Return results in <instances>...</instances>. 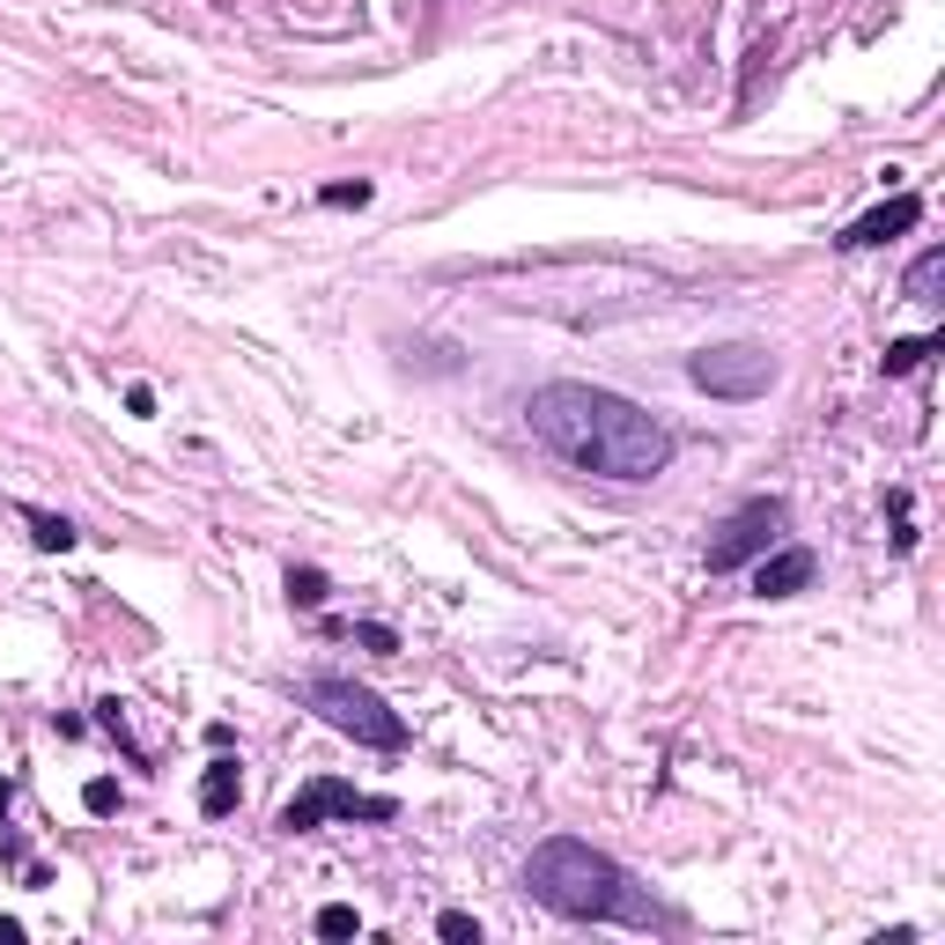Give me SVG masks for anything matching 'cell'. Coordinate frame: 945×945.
<instances>
[{
  "label": "cell",
  "mask_w": 945,
  "mask_h": 945,
  "mask_svg": "<svg viewBox=\"0 0 945 945\" xmlns=\"http://www.w3.org/2000/svg\"><path fill=\"white\" fill-rule=\"evenodd\" d=\"M524 422L532 436L576 472H598V480H658L672 466V428L636 406L621 392H598V384H540L524 399Z\"/></svg>",
  "instance_id": "obj_1"
},
{
  "label": "cell",
  "mask_w": 945,
  "mask_h": 945,
  "mask_svg": "<svg viewBox=\"0 0 945 945\" xmlns=\"http://www.w3.org/2000/svg\"><path fill=\"white\" fill-rule=\"evenodd\" d=\"M524 887H532V901H547L554 916L576 923H650V901L628 887V871L576 835H554V843L532 849Z\"/></svg>",
  "instance_id": "obj_2"
},
{
  "label": "cell",
  "mask_w": 945,
  "mask_h": 945,
  "mask_svg": "<svg viewBox=\"0 0 945 945\" xmlns=\"http://www.w3.org/2000/svg\"><path fill=\"white\" fill-rule=\"evenodd\" d=\"M311 709H318L333 731H348L355 747H377V753H399L406 747V717L384 709L370 687H355V680H311Z\"/></svg>",
  "instance_id": "obj_3"
},
{
  "label": "cell",
  "mask_w": 945,
  "mask_h": 945,
  "mask_svg": "<svg viewBox=\"0 0 945 945\" xmlns=\"http://www.w3.org/2000/svg\"><path fill=\"white\" fill-rule=\"evenodd\" d=\"M392 813H399L392 797H370L355 783H340V775H318V783H303L281 805V835H318L325 821H392Z\"/></svg>",
  "instance_id": "obj_4"
},
{
  "label": "cell",
  "mask_w": 945,
  "mask_h": 945,
  "mask_svg": "<svg viewBox=\"0 0 945 945\" xmlns=\"http://www.w3.org/2000/svg\"><path fill=\"white\" fill-rule=\"evenodd\" d=\"M783 496H753V502H739L731 518L717 524V540H709V569H747V562H761V554L775 547V532H783Z\"/></svg>",
  "instance_id": "obj_5"
},
{
  "label": "cell",
  "mask_w": 945,
  "mask_h": 945,
  "mask_svg": "<svg viewBox=\"0 0 945 945\" xmlns=\"http://www.w3.org/2000/svg\"><path fill=\"white\" fill-rule=\"evenodd\" d=\"M687 377H695L709 399H761L775 384V355L753 348V340H731V348H702L695 362H687Z\"/></svg>",
  "instance_id": "obj_6"
},
{
  "label": "cell",
  "mask_w": 945,
  "mask_h": 945,
  "mask_svg": "<svg viewBox=\"0 0 945 945\" xmlns=\"http://www.w3.org/2000/svg\"><path fill=\"white\" fill-rule=\"evenodd\" d=\"M923 222V199L916 193H901V199H887V207H871V215H857V222L835 237L843 251H871V245H887V237H901V229H916Z\"/></svg>",
  "instance_id": "obj_7"
},
{
  "label": "cell",
  "mask_w": 945,
  "mask_h": 945,
  "mask_svg": "<svg viewBox=\"0 0 945 945\" xmlns=\"http://www.w3.org/2000/svg\"><path fill=\"white\" fill-rule=\"evenodd\" d=\"M813 569H821V562H813V547H775V554H761V562H753V591H761V598H791V591H805V584H813Z\"/></svg>",
  "instance_id": "obj_8"
},
{
  "label": "cell",
  "mask_w": 945,
  "mask_h": 945,
  "mask_svg": "<svg viewBox=\"0 0 945 945\" xmlns=\"http://www.w3.org/2000/svg\"><path fill=\"white\" fill-rule=\"evenodd\" d=\"M237 797H245V775H237L229 753H215L207 775H199V813H207V821H222V813H237Z\"/></svg>",
  "instance_id": "obj_9"
},
{
  "label": "cell",
  "mask_w": 945,
  "mask_h": 945,
  "mask_svg": "<svg viewBox=\"0 0 945 945\" xmlns=\"http://www.w3.org/2000/svg\"><path fill=\"white\" fill-rule=\"evenodd\" d=\"M938 348H945V333H909V340H887L879 370H887V377H909V370H923Z\"/></svg>",
  "instance_id": "obj_10"
},
{
  "label": "cell",
  "mask_w": 945,
  "mask_h": 945,
  "mask_svg": "<svg viewBox=\"0 0 945 945\" xmlns=\"http://www.w3.org/2000/svg\"><path fill=\"white\" fill-rule=\"evenodd\" d=\"M23 524H30V540H37L45 554H67V547L82 540L75 524H67V518H52V510H23Z\"/></svg>",
  "instance_id": "obj_11"
},
{
  "label": "cell",
  "mask_w": 945,
  "mask_h": 945,
  "mask_svg": "<svg viewBox=\"0 0 945 945\" xmlns=\"http://www.w3.org/2000/svg\"><path fill=\"white\" fill-rule=\"evenodd\" d=\"M938 281H945V251H923L916 267H909V296H916V303H938Z\"/></svg>",
  "instance_id": "obj_12"
},
{
  "label": "cell",
  "mask_w": 945,
  "mask_h": 945,
  "mask_svg": "<svg viewBox=\"0 0 945 945\" xmlns=\"http://www.w3.org/2000/svg\"><path fill=\"white\" fill-rule=\"evenodd\" d=\"M325 591H333V584H325V569H289V606L318 613V606H325Z\"/></svg>",
  "instance_id": "obj_13"
},
{
  "label": "cell",
  "mask_w": 945,
  "mask_h": 945,
  "mask_svg": "<svg viewBox=\"0 0 945 945\" xmlns=\"http://www.w3.org/2000/svg\"><path fill=\"white\" fill-rule=\"evenodd\" d=\"M355 931H362V916H355L348 901H325L318 909V938H355Z\"/></svg>",
  "instance_id": "obj_14"
},
{
  "label": "cell",
  "mask_w": 945,
  "mask_h": 945,
  "mask_svg": "<svg viewBox=\"0 0 945 945\" xmlns=\"http://www.w3.org/2000/svg\"><path fill=\"white\" fill-rule=\"evenodd\" d=\"M370 193H377L370 177H340V185H325L318 199H325V207H370Z\"/></svg>",
  "instance_id": "obj_15"
},
{
  "label": "cell",
  "mask_w": 945,
  "mask_h": 945,
  "mask_svg": "<svg viewBox=\"0 0 945 945\" xmlns=\"http://www.w3.org/2000/svg\"><path fill=\"white\" fill-rule=\"evenodd\" d=\"M436 938H450V945H480V923H472L466 909H444V916H436Z\"/></svg>",
  "instance_id": "obj_16"
},
{
  "label": "cell",
  "mask_w": 945,
  "mask_h": 945,
  "mask_svg": "<svg viewBox=\"0 0 945 945\" xmlns=\"http://www.w3.org/2000/svg\"><path fill=\"white\" fill-rule=\"evenodd\" d=\"M82 805H89L97 821H111V813H119V783H111V775H97V783H82Z\"/></svg>",
  "instance_id": "obj_17"
},
{
  "label": "cell",
  "mask_w": 945,
  "mask_h": 945,
  "mask_svg": "<svg viewBox=\"0 0 945 945\" xmlns=\"http://www.w3.org/2000/svg\"><path fill=\"white\" fill-rule=\"evenodd\" d=\"M355 643H362V650H377V658H392V650H399V636H392L384 621H362V628H355Z\"/></svg>",
  "instance_id": "obj_18"
},
{
  "label": "cell",
  "mask_w": 945,
  "mask_h": 945,
  "mask_svg": "<svg viewBox=\"0 0 945 945\" xmlns=\"http://www.w3.org/2000/svg\"><path fill=\"white\" fill-rule=\"evenodd\" d=\"M126 414H155V392H149V384H126Z\"/></svg>",
  "instance_id": "obj_19"
},
{
  "label": "cell",
  "mask_w": 945,
  "mask_h": 945,
  "mask_svg": "<svg viewBox=\"0 0 945 945\" xmlns=\"http://www.w3.org/2000/svg\"><path fill=\"white\" fill-rule=\"evenodd\" d=\"M0 945H23V923L15 916H0Z\"/></svg>",
  "instance_id": "obj_20"
},
{
  "label": "cell",
  "mask_w": 945,
  "mask_h": 945,
  "mask_svg": "<svg viewBox=\"0 0 945 945\" xmlns=\"http://www.w3.org/2000/svg\"><path fill=\"white\" fill-rule=\"evenodd\" d=\"M8 805H15V783H0V813H8Z\"/></svg>",
  "instance_id": "obj_21"
}]
</instances>
